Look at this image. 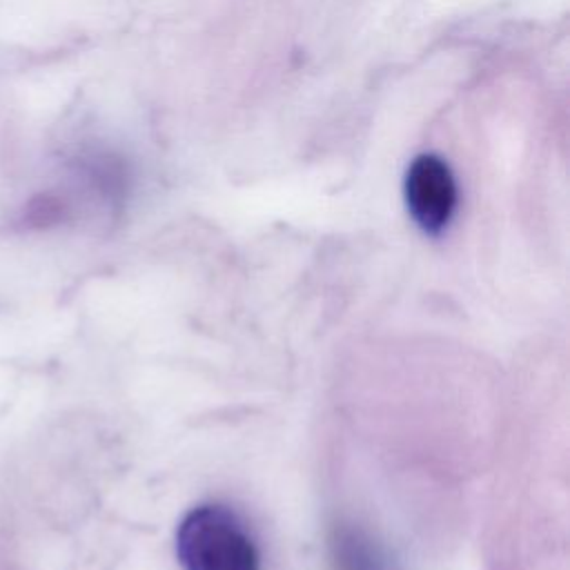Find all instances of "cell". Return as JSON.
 <instances>
[{
    "mask_svg": "<svg viewBox=\"0 0 570 570\" xmlns=\"http://www.w3.org/2000/svg\"><path fill=\"white\" fill-rule=\"evenodd\" d=\"M403 198L414 225L425 236H441L459 205V187L450 165L436 154L416 156L405 171Z\"/></svg>",
    "mask_w": 570,
    "mask_h": 570,
    "instance_id": "7a4b0ae2",
    "label": "cell"
},
{
    "mask_svg": "<svg viewBox=\"0 0 570 570\" xmlns=\"http://www.w3.org/2000/svg\"><path fill=\"white\" fill-rule=\"evenodd\" d=\"M336 570H390L383 550L363 530L336 525L330 539Z\"/></svg>",
    "mask_w": 570,
    "mask_h": 570,
    "instance_id": "3957f363",
    "label": "cell"
},
{
    "mask_svg": "<svg viewBox=\"0 0 570 570\" xmlns=\"http://www.w3.org/2000/svg\"><path fill=\"white\" fill-rule=\"evenodd\" d=\"M180 570H261V552L245 521L223 503H198L176 528Z\"/></svg>",
    "mask_w": 570,
    "mask_h": 570,
    "instance_id": "6da1fadb",
    "label": "cell"
}]
</instances>
